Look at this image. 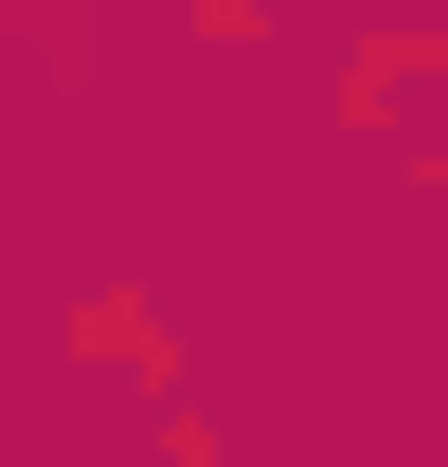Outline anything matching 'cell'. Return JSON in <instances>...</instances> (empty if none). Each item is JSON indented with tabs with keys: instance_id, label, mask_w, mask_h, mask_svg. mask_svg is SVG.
<instances>
[{
	"instance_id": "cell-1",
	"label": "cell",
	"mask_w": 448,
	"mask_h": 467,
	"mask_svg": "<svg viewBox=\"0 0 448 467\" xmlns=\"http://www.w3.org/2000/svg\"><path fill=\"white\" fill-rule=\"evenodd\" d=\"M431 72H448V18H412V36H359V55H341V126H394Z\"/></svg>"
},
{
	"instance_id": "cell-2",
	"label": "cell",
	"mask_w": 448,
	"mask_h": 467,
	"mask_svg": "<svg viewBox=\"0 0 448 467\" xmlns=\"http://www.w3.org/2000/svg\"><path fill=\"white\" fill-rule=\"evenodd\" d=\"M72 359H179V342H162V306H126V288H90V306H72Z\"/></svg>"
},
{
	"instance_id": "cell-3",
	"label": "cell",
	"mask_w": 448,
	"mask_h": 467,
	"mask_svg": "<svg viewBox=\"0 0 448 467\" xmlns=\"http://www.w3.org/2000/svg\"><path fill=\"white\" fill-rule=\"evenodd\" d=\"M431 198H448V126H431Z\"/></svg>"
}]
</instances>
